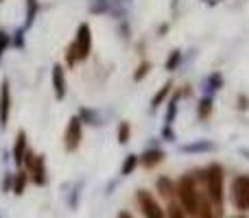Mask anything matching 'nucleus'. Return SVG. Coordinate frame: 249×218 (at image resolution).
<instances>
[{
  "label": "nucleus",
  "instance_id": "obj_33",
  "mask_svg": "<svg viewBox=\"0 0 249 218\" xmlns=\"http://www.w3.org/2000/svg\"><path fill=\"white\" fill-rule=\"evenodd\" d=\"M236 107L241 109V111H247L249 109V99L245 94H238V99H236Z\"/></svg>",
  "mask_w": 249,
  "mask_h": 218
},
{
  "label": "nucleus",
  "instance_id": "obj_24",
  "mask_svg": "<svg viewBox=\"0 0 249 218\" xmlns=\"http://www.w3.org/2000/svg\"><path fill=\"white\" fill-rule=\"evenodd\" d=\"M175 116H177V96H173L171 101H168V107H166V116H164V122L171 124L175 122Z\"/></svg>",
  "mask_w": 249,
  "mask_h": 218
},
{
  "label": "nucleus",
  "instance_id": "obj_37",
  "mask_svg": "<svg viewBox=\"0 0 249 218\" xmlns=\"http://www.w3.org/2000/svg\"><path fill=\"white\" fill-rule=\"evenodd\" d=\"M232 218H247L245 214H238V216H232Z\"/></svg>",
  "mask_w": 249,
  "mask_h": 218
},
{
  "label": "nucleus",
  "instance_id": "obj_5",
  "mask_svg": "<svg viewBox=\"0 0 249 218\" xmlns=\"http://www.w3.org/2000/svg\"><path fill=\"white\" fill-rule=\"evenodd\" d=\"M83 140V122L79 120V116H72L68 120V127H66V135H64V149L68 153H74V151L81 146Z\"/></svg>",
  "mask_w": 249,
  "mask_h": 218
},
{
  "label": "nucleus",
  "instance_id": "obj_8",
  "mask_svg": "<svg viewBox=\"0 0 249 218\" xmlns=\"http://www.w3.org/2000/svg\"><path fill=\"white\" fill-rule=\"evenodd\" d=\"M29 175H31V179H33L35 185H39V188L46 185V159H44V155H35Z\"/></svg>",
  "mask_w": 249,
  "mask_h": 218
},
{
  "label": "nucleus",
  "instance_id": "obj_23",
  "mask_svg": "<svg viewBox=\"0 0 249 218\" xmlns=\"http://www.w3.org/2000/svg\"><path fill=\"white\" fill-rule=\"evenodd\" d=\"M166 218H186L184 207H181L177 201H168V207H166Z\"/></svg>",
  "mask_w": 249,
  "mask_h": 218
},
{
  "label": "nucleus",
  "instance_id": "obj_9",
  "mask_svg": "<svg viewBox=\"0 0 249 218\" xmlns=\"http://www.w3.org/2000/svg\"><path fill=\"white\" fill-rule=\"evenodd\" d=\"M53 90H55L57 101L66 99V72H64V66L61 64L53 66Z\"/></svg>",
  "mask_w": 249,
  "mask_h": 218
},
{
  "label": "nucleus",
  "instance_id": "obj_14",
  "mask_svg": "<svg viewBox=\"0 0 249 218\" xmlns=\"http://www.w3.org/2000/svg\"><path fill=\"white\" fill-rule=\"evenodd\" d=\"M223 74L221 72H212L210 77H206V81H203V92H206V96H212L214 92H219L221 87H223Z\"/></svg>",
  "mask_w": 249,
  "mask_h": 218
},
{
  "label": "nucleus",
  "instance_id": "obj_17",
  "mask_svg": "<svg viewBox=\"0 0 249 218\" xmlns=\"http://www.w3.org/2000/svg\"><path fill=\"white\" fill-rule=\"evenodd\" d=\"M131 7V0H109V16L114 17H124Z\"/></svg>",
  "mask_w": 249,
  "mask_h": 218
},
{
  "label": "nucleus",
  "instance_id": "obj_13",
  "mask_svg": "<svg viewBox=\"0 0 249 218\" xmlns=\"http://www.w3.org/2000/svg\"><path fill=\"white\" fill-rule=\"evenodd\" d=\"M26 151H29V146H26V133L24 131H18L16 146H13V162H16V166H22Z\"/></svg>",
  "mask_w": 249,
  "mask_h": 218
},
{
  "label": "nucleus",
  "instance_id": "obj_25",
  "mask_svg": "<svg viewBox=\"0 0 249 218\" xmlns=\"http://www.w3.org/2000/svg\"><path fill=\"white\" fill-rule=\"evenodd\" d=\"M109 11V0H92L90 2V13L94 16H101V13Z\"/></svg>",
  "mask_w": 249,
  "mask_h": 218
},
{
  "label": "nucleus",
  "instance_id": "obj_18",
  "mask_svg": "<svg viewBox=\"0 0 249 218\" xmlns=\"http://www.w3.org/2000/svg\"><path fill=\"white\" fill-rule=\"evenodd\" d=\"M26 184H29L26 170H18L16 175H13V194H16V197H22L26 190Z\"/></svg>",
  "mask_w": 249,
  "mask_h": 218
},
{
  "label": "nucleus",
  "instance_id": "obj_38",
  "mask_svg": "<svg viewBox=\"0 0 249 218\" xmlns=\"http://www.w3.org/2000/svg\"><path fill=\"white\" fill-rule=\"evenodd\" d=\"M214 2H221V0H214ZM214 2H212V4H214Z\"/></svg>",
  "mask_w": 249,
  "mask_h": 218
},
{
  "label": "nucleus",
  "instance_id": "obj_26",
  "mask_svg": "<svg viewBox=\"0 0 249 218\" xmlns=\"http://www.w3.org/2000/svg\"><path fill=\"white\" fill-rule=\"evenodd\" d=\"M129 137H131V124H129L127 120H123V122L118 124V142H121V144H127Z\"/></svg>",
  "mask_w": 249,
  "mask_h": 218
},
{
  "label": "nucleus",
  "instance_id": "obj_34",
  "mask_svg": "<svg viewBox=\"0 0 249 218\" xmlns=\"http://www.w3.org/2000/svg\"><path fill=\"white\" fill-rule=\"evenodd\" d=\"M158 33H160V35H164V33H168V24H160V29H158Z\"/></svg>",
  "mask_w": 249,
  "mask_h": 218
},
{
  "label": "nucleus",
  "instance_id": "obj_16",
  "mask_svg": "<svg viewBox=\"0 0 249 218\" xmlns=\"http://www.w3.org/2000/svg\"><path fill=\"white\" fill-rule=\"evenodd\" d=\"M158 192L162 194L166 201H175V184L168 177H160L158 179Z\"/></svg>",
  "mask_w": 249,
  "mask_h": 218
},
{
  "label": "nucleus",
  "instance_id": "obj_12",
  "mask_svg": "<svg viewBox=\"0 0 249 218\" xmlns=\"http://www.w3.org/2000/svg\"><path fill=\"white\" fill-rule=\"evenodd\" d=\"M214 149H216V144L210 140H195V142H190V144L179 146L181 153H212Z\"/></svg>",
  "mask_w": 249,
  "mask_h": 218
},
{
  "label": "nucleus",
  "instance_id": "obj_27",
  "mask_svg": "<svg viewBox=\"0 0 249 218\" xmlns=\"http://www.w3.org/2000/svg\"><path fill=\"white\" fill-rule=\"evenodd\" d=\"M181 59H184L181 50H177V48H175V50H173L171 55H168V59H166V64H164V68H166V70H175L177 66L181 64Z\"/></svg>",
  "mask_w": 249,
  "mask_h": 218
},
{
  "label": "nucleus",
  "instance_id": "obj_32",
  "mask_svg": "<svg viewBox=\"0 0 249 218\" xmlns=\"http://www.w3.org/2000/svg\"><path fill=\"white\" fill-rule=\"evenodd\" d=\"M162 137L166 142H175V131H173L171 124H164V127H162Z\"/></svg>",
  "mask_w": 249,
  "mask_h": 218
},
{
  "label": "nucleus",
  "instance_id": "obj_15",
  "mask_svg": "<svg viewBox=\"0 0 249 218\" xmlns=\"http://www.w3.org/2000/svg\"><path fill=\"white\" fill-rule=\"evenodd\" d=\"M37 13H39V0H26V16H24V24H22V29L29 31L31 26H33Z\"/></svg>",
  "mask_w": 249,
  "mask_h": 218
},
{
  "label": "nucleus",
  "instance_id": "obj_6",
  "mask_svg": "<svg viewBox=\"0 0 249 218\" xmlns=\"http://www.w3.org/2000/svg\"><path fill=\"white\" fill-rule=\"evenodd\" d=\"M136 199H138V205H140L144 218H166V212L162 210V205L155 201L151 192H146V190H138Z\"/></svg>",
  "mask_w": 249,
  "mask_h": 218
},
{
  "label": "nucleus",
  "instance_id": "obj_11",
  "mask_svg": "<svg viewBox=\"0 0 249 218\" xmlns=\"http://www.w3.org/2000/svg\"><path fill=\"white\" fill-rule=\"evenodd\" d=\"M195 218H216L214 205H212V201L208 199L206 192H199V199H197V214H195Z\"/></svg>",
  "mask_w": 249,
  "mask_h": 218
},
{
  "label": "nucleus",
  "instance_id": "obj_7",
  "mask_svg": "<svg viewBox=\"0 0 249 218\" xmlns=\"http://www.w3.org/2000/svg\"><path fill=\"white\" fill-rule=\"evenodd\" d=\"M9 111H11V87H9V81L4 79L0 83V129H7Z\"/></svg>",
  "mask_w": 249,
  "mask_h": 218
},
{
  "label": "nucleus",
  "instance_id": "obj_4",
  "mask_svg": "<svg viewBox=\"0 0 249 218\" xmlns=\"http://www.w3.org/2000/svg\"><path fill=\"white\" fill-rule=\"evenodd\" d=\"M230 194H232V205L238 212H249V175L234 177L232 185H230Z\"/></svg>",
  "mask_w": 249,
  "mask_h": 218
},
{
  "label": "nucleus",
  "instance_id": "obj_19",
  "mask_svg": "<svg viewBox=\"0 0 249 218\" xmlns=\"http://www.w3.org/2000/svg\"><path fill=\"white\" fill-rule=\"evenodd\" d=\"M171 90H173V83H171V81H166L162 87H160V90H158V94H155V96H153V101H151V111H155V109L160 107V105L164 103V101L168 99V94H171Z\"/></svg>",
  "mask_w": 249,
  "mask_h": 218
},
{
  "label": "nucleus",
  "instance_id": "obj_36",
  "mask_svg": "<svg viewBox=\"0 0 249 218\" xmlns=\"http://www.w3.org/2000/svg\"><path fill=\"white\" fill-rule=\"evenodd\" d=\"M241 155H243V157H247V159H249V149H241Z\"/></svg>",
  "mask_w": 249,
  "mask_h": 218
},
{
  "label": "nucleus",
  "instance_id": "obj_30",
  "mask_svg": "<svg viewBox=\"0 0 249 218\" xmlns=\"http://www.w3.org/2000/svg\"><path fill=\"white\" fill-rule=\"evenodd\" d=\"M11 44L16 48H24V29H18L16 33L11 35Z\"/></svg>",
  "mask_w": 249,
  "mask_h": 218
},
{
  "label": "nucleus",
  "instance_id": "obj_28",
  "mask_svg": "<svg viewBox=\"0 0 249 218\" xmlns=\"http://www.w3.org/2000/svg\"><path fill=\"white\" fill-rule=\"evenodd\" d=\"M149 70H151V64H149V61H142V64L136 68V72H133V81H136V83L142 81V79L149 74Z\"/></svg>",
  "mask_w": 249,
  "mask_h": 218
},
{
  "label": "nucleus",
  "instance_id": "obj_35",
  "mask_svg": "<svg viewBox=\"0 0 249 218\" xmlns=\"http://www.w3.org/2000/svg\"><path fill=\"white\" fill-rule=\"evenodd\" d=\"M118 218H133V216L129 214V212H121V214H118Z\"/></svg>",
  "mask_w": 249,
  "mask_h": 218
},
{
  "label": "nucleus",
  "instance_id": "obj_31",
  "mask_svg": "<svg viewBox=\"0 0 249 218\" xmlns=\"http://www.w3.org/2000/svg\"><path fill=\"white\" fill-rule=\"evenodd\" d=\"M0 190H2V194H7L9 190H13V175H4L2 177V184H0Z\"/></svg>",
  "mask_w": 249,
  "mask_h": 218
},
{
  "label": "nucleus",
  "instance_id": "obj_39",
  "mask_svg": "<svg viewBox=\"0 0 249 218\" xmlns=\"http://www.w3.org/2000/svg\"><path fill=\"white\" fill-rule=\"evenodd\" d=\"M0 2H2V0H0Z\"/></svg>",
  "mask_w": 249,
  "mask_h": 218
},
{
  "label": "nucleus",
  "instance_id": "obj_29",
  "mask_svg": "<svg viewBox=\"0 0 249 218\" xmlns=\"http://www.w3.org/2000/svg\"><path fill=\"white\" fill-rule=\"evenodd\" d=\"M9 46H11V35H9L7 31L0 29V61H2V55Z\"/></svg>",
  "mask_w": 249,
  "mask_h": 218
},
{
  "label": "nucleus",
  "instance_id": "obj_3",
  "mask_svg": "<svg viewBox=\"0 0 249 218\" xmlns=\"http://www.w3.org/2000/svg\"><path fill=\"white\" fill-rule=\"evenodd\" d=\"M175 197L177 203L184 207L186 216H193L197 214V199H199V188H197V181L193 179V175H184L175 185Z\"/></svg>",
  "mask_w": 249,
  "mask_h": 218
},
{
  "label": "nucleus",
  "instance_id": "obj_2",
  "mask_svg": "<svg viewBox=\"0 0 249 218\" xmlns=\"http://www.w3.org/2000/svg\"><path fill=\"white\" fill-rule=\"evenodd\" d=\"M90 50H92V29L88 22H81L77 29V35H74V42L66 50V59H68L70 66H74L77 61H86L90 57Z\"/></svg>",
  "mask_w": 249,
  "mask_h": 218
},
{
  "label": "nucleus",
  "instance_id": "obj_10",
  "mask_svg": "<svg viewBox=\"0 0 249 218\" xmlns=\"http://www.w3.org/2000/svg\"><path fill=\"white\" fill-rule=\"evenodd\" d=\"M164 151H160V149H146L142 155H138V164H142L144 168H155L158 164H162L164 162Z\"/></svg>",
  "mask_w": 249,
  "mask_h": 218
},
{
  "label": "nucleus",
  "instance_id": "obj_20",
  "mask_svg": "<svg viewBox=\"0 0 249 218\" xmlns=\"http://www.w3.org/2000/svg\"><path fill=\"white\" fill-rule=\"evenodd\" d=\"M79 120L81 122H86V124H101V120H99V114L96 111H92L90 107H79Z\"/></svg>",
  "mask_w": 249,
  "mask_h": 218
},
{
  "label": "nucleus",
  "instance_id": "obj_1",
  "mask_svg": "<svg viewBox=\"0 0 249 218\" xmlns=\"http://www.w3.org/2000/svg\"><path fill=\"white\" fill-rule=\"evenodd\" d=\"M206 194L214 205L216 218H223V166L216 162L206 168Z\"/></svg>",
  "mask_w": 249,
  "mask_h": 218
},
{
  "label": "nucleus",
  "instance_id": "obj_21",
  "mask_svg": "<svg viewBox=\"0 0 249 218\" xmlns=\"http://www.w3.org/2000/svg\"><path fill=\"white\" fill-rule=\"evenodd\" d=\"M212 105H214V101H212V96H203V99L199 101V107H197L199 118H201V120L210 118V114H212Z\"/></svg>",
  "mask_w": 249,
  "mask_h": 218
},
{
  "label": "nucleus",
  "instance_id": "obj_22",
  "mask_svg": "<svg viewBox=\"0 0 249 218\" xmlns=\"http://www.w3.org/2000/svg\"><path fill=\"white\" fill-rule=\"evenodd\" d=\"M136 166H138V155H127L124 157V162H123V166H121V175L123 177H127V175H131L133 170H136Z\"/></svg>",
  "mask_w": 249,
  "mask_h": 218
}]
</instances>
